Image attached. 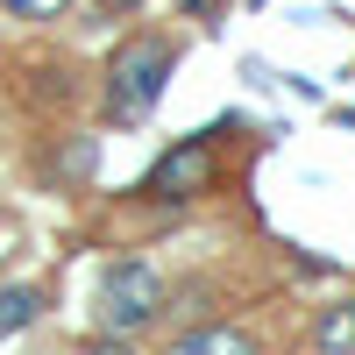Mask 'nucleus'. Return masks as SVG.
<instances>
[{"instance_id":"1","label":"nucleus","mask_w":355,"mask_h":355,"mask_svg":"<svg viewBox=\"0 0 355 355\" xmlns=\"http://www.w3.org/2000/svg\"><path fill=\"white\" fill-rule=\"evenodd\" d=\"M171 64H178V50H171L164 36H135L121 57H114V71H107V107H114V121H142V114L157 107Z\"/></svg>"},{"instance_id":"2","label":"nucleus","mask_w":355,"mask_h":355,"mask_svg":"<svg viewBox=\"0 0 355 355\" xmlns=\"http://www.w3.org/2000/svg\"><path fill=\"white\" fill-rule=\"evenodd\" d=\"M164 306V277L150 270V263H114L107 284H100V327L107 334H135V327H150Z\"/></svg>"},{"instance_id":"3","label":"nucleus","mask_w":355,"mask_h":355,"mask_svg":"<svg viewBox=\"0 0 355 355\" xmlns=\"http://www.w3.org/2000/svg\"><path fill=\"white\" fill-rule=\"evenodd\" d=\"M206 185H214V150H206V142H178L171 157H157V171H150L142 192H157V199H199Z\"/></svg>"},{"instance_id":"4","label":"nucleus","mask_w":355,"mask_h":355,"mask_svg":"<svg viewBox=\"0 0 355 355\" xmlns=\"http://www.w3.org/2000/svg\"><path fill=\"white\" fill-rule=\"evenodd\" d=\"M171 355H256V341L242 327H199L185 341H171Z\"/></svg>"},{"instance_id":"5","label":"nucleus","mask_w":355,"mask_h":355,"mask_svg":"<svg viewBox=\"0 0 355 355\" xmlns=\"http://www.w3.org/2000/svg\"><path fill=\"white\" fill-rule=\"evenodd\" d=\"M36 313H43V291H36V284H15V291H0V334H21Z\"/></svg>"},{"instance_id":"6","label":"nucleus","mask_w":355,"mask_h":355,"mask_svg":"<svg viewBox=\"0 0 355 355\" xmlns=\"http://www.w3.org/2000/svg\"><path fill=\"white\" fill-rule=\"evenodd\" d=\"M320 348H355V299L320 320Z\"/></svg>"},{"instance_id":"7","label":"nucleus","mask_w":355,"mask_h":355,"mask_svg":"<svg viewBox=\"0 0 355 355\" xmlns=\"http://www.w3.org/2000/svg\"><path fill=\"white\" fill-rule=\"evenodd\" d=\"M15 15H28V21H43V15H64V0H8Z\"/></svg>"},{"instance_id":"8","label":"nucleus","mask_w":355,"mask_h":355,"mask_svg":"<svg viewBox=\"0 0 355 355\" xmlns=\"http://www.w3.org/2000/svg\"><path fill=\"white\" fill-rule=\"evenodd\" d=\"M85 355H128V348L121 341H100V348H85Z\"/></svg>"}]
</instances>
